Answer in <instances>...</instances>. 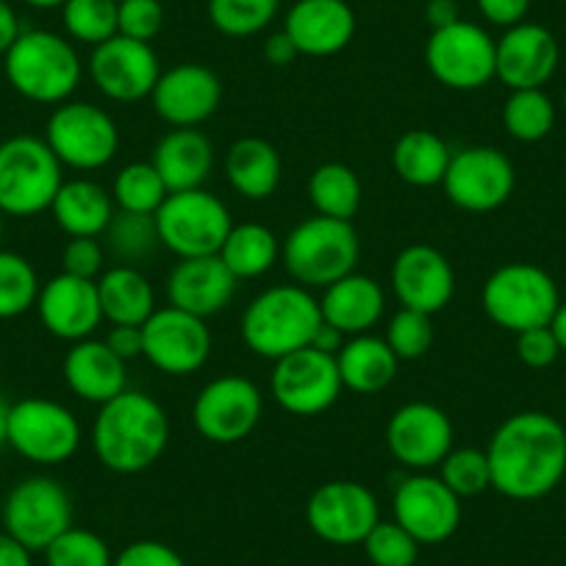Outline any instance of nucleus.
<instances>
[{"mask_svg": "<svg viewBox=\"0 0 566 566\" xmlns=\"http://www.w3.org/2000/svg\"><path fill=\"white\" fill-rule=\"evenodd\" d=\"M492 489L509 500H542L566 475V428L544 411L511 413L486 448Z\"/></svg>", "mask_w": 566, "mask_h": 566, "instance_id": "1", "label": "nucleus"}, {"mask_svg": "<svg viewBox=\"0 0 566 566\" xmlns=\"http://www.w3.org/2000/svg\"><path fill=\"white\" fill-rule=\"evenodd\" d=\"M170 444V417L145 391L125 389L103 402L92 424L95 459L117 475H139L165 455Z\"/></svg>", "mask_w": 566, "mask_h": 566, "instance_id": "2", "label": "nucleus"}, {"mask_svg": "<svg viewBox=\"0 0 566 566\" xmlns=\"http://www.w3.org/2000/svg\"><path fill=\"white\" fill-rule=\"evenodd\" d=\"M319 325L323 312L317 297L301 283H283L248 303L242 314V339L250 353L277 361L312 345Z\"/></svg>", "mask_w": 566, "mask_h": 566, "instance_id": "3", "label": "nucleus"}, {"mask_svg": "<svg viewBox=\"0 0 566 566\" xmlns=\"http://www.w3.org/2000/svg\"><path fill=\"white\" fill-rule=\"evenodd\" d=\"M3 73L20 97L62 106L78 90L84 64L73 42L45 29H29L3 56Z\"/></svg>", "mask_w": 566, "mask_h": 566, "instance_id": "4", "label": "nucleus"}, {"mask_svg": "<svg viewBox=\"0 0 566 566\" xmlns=\"http://www.w3.org/2000/svg\"><path fill=\"white\" fill-rule=\"evenodd\" d=\"M281 259L292 281L306 290H325L356 272L361 242L353 222L317 214L292 228L281 244Z\"/></svg>", "mask_w": 566, "mask_h": 566, "instance_id": "5", "label": "nucleus"}, {"mask_svg": "<svg viewBox=\"0 0 566 566\" xmlns=\"http://www.w3.org/2000/svg\"><path fill=\"white\" fill-rule=\"evenodd\" d=\"M62 161L40 136H9L0 142V211L3 217H36L51 211L62 189Z\"/></svg>", "mask_w": 566, "mask_h": 566, "instance_id": "6", "label": "nucleus"}, {"mask_svg": "<svg viewBox=\"0 0 566 566\" xmlns=\"http://www.w3.org/2000/svg\"><path fill=\"white\" fill-rule=\"evenodd\" d=\"M481 303L486 317L497 328L522 334V331L544 328L553 323L560 295L549 272H544L542 266L511 261L486 277Z\"/></svg>", "mask_w": 566, "mask_h": 566, "instance_id": "7", "label": "nucleus"}, {"mask_svg": "<svg viewBox=\"0 0 566 566\" xmlns=\"http://www.w3.org/2000/svg\"><path fill=\"white\" fill-rule=\"evenodd\" d=\"M7 444L36 467H59L81 448V422L67 406L48 397H23L9 411Z\"/></svg>", "mask_w": 566, "mask_h": 566, "instance_id": "8", "label": "nucleus"}, {"mask_svg": "<svg viewBox=\"0 0 566 566\" xmlns=\"http://www.w3.org/2000/svg\"><path fill=\"white\" fill-rule=\"evenodd\" d=\"M161 248L178 259L217 255L231 233L233 220L228 206L206 189L172 192L156 211Z\"/></svg>", "mask_w": 566, "mask_h": 566, "instance_id": "9", "label": "nucleus"}, {"mask_svg": "<svg viewBox=\"0 0 566 566\" xmlns=\"http://www.w3.org/2000/svg\"><path fill=\"white\" fill-rule=\"evenodd\" d=\"M62 167L101 170L119 150V128L106 108L84 101H67L48 117L45 136Z\"/></svg>", "mask_w": 566, "mask_h": 566, "instance_id": "10", "label": "nucleus"}, {"mask_svg": "<svg viewBox=\"0 0 566 566\" xmlns=\"http://www.w3.org/2000/svg\"><path fill=\"white\" fill-rule=\"evenodd\" d=\"M73 527V500L51 475H31L14 483L3 500V531L31 553H45Z\"/></svg>", "mask_w": 566, "mask_h": 566, "instance_id": "11", "label": "nucleus"}, {"mask_svg": "<svg viewBox=\"0 0 566 566\" xmlns=\"http://www.w3.org/2000/svg\"><path fill=\"white\" fill-rule=\"evenodd\" d=\"M424 64L433 78L455 92L483 90L497 78V40L470 20L437 29L424 45Z\"/></svg>", "mask_w": 566, "mask_h": 566, "instance_id": "12", "label": "nucleus"}, {"mask_svg": "<svg viewBox=\"0 0 566 566\" xmlns=\"http://www.w3.org/2000/svg\"><path fill=\"white\" fill-rule=\"evenodd\" d=\"M264 397L250 378L220 375L209 380L195 397L192 422L200 437L211 444H239L259 428Z\"/></svg>", "mask_w": 566, "mask_h": 566, "instance_id": "13", "label": "nucleus"}, {"mask_svg": "<svg viewBox=\"0 0 566 566\" xmlns=\"http://www.w3.org/2000/svg\"><path fill=\"white\" fill-rule=\"evenodd\" d=\"M272 364L275 367L270 375V395L283 411L295 417H317L328 411L345 389L336 356L314 347H303Z\"/></svg>", "mask_w": 566, "mask_h": 566, "instance_id": "14", "label": "nucleus"}, {"mask_svg": "<svg viewBox=\"0 0 566 566\" xmlns=\"http://www.w3.org/2000/svg\"><path fill=\"white\" fill-rule=\"evenodd\" d=\"M442 187L455 209L483 214L509 203L516 187V172L503 150L472 145L453 154Z\"/></svg>", "mask_w": 566, "mask_h": 566, "instance_id": "15", "label": "nucleus"}, {"mask_svg": "<svg viewBox=\"0 0 566 566\" xmlns=\"http://www.w3.org/2000/svg\"><path fill=\"white\" fill-rule=\"evenodd\" d=\"M306 522L314 536L336 547L364 544L380 522L378 497L358 481H328L308 497Z\"/></svg>", "mask_w": 566, "mask_h": 566, "instance_id": "16", "label": "nucleus"}, {"mask_svg": "<svg viewBox=\"0 0 566 566\" xmlns=\"http://www.w3.org/2000/svg\"><path fill=\"white\" fill-rule=\"evenodd\" d=\"M145 353L150 367L172 378H187L198 373L211 356V331L206 319L181 312L176 306L156 308L150 319L142 325Z\"/></svg>", "mask_w": 566, "mask_h": 566, "instance_id": "17", "label": "nucleus"}, {"mask_svg": "<svg viewBox=\"0 0 566 566\" xmlns=\"http://www.w3.org/2000/svg\"><path fill=\"white\" fill-rule=\"evenodd\" d=\"M161 64L150 42L117 34L92 48L90 78L103 97L114 103H136L154 95Z\"/></svg>", "mask_w": 566, "mask_h": 566, "instance_id": "18", "label": "nucleus"}, {"mask_svg": "<svg viewBox=\"0 0 566 566\" xmlns=\"http://www.w3.org/2000/svg\"><path fill=\"white\" fill-rule=\"evenodd\" d=\"M453 422L433 402L413 400L397 408L386 422V448L391 459L411 472H428L453 450Z\"/></svg>", "mask_w": 566, "mask_h": 566, "instance_id": "19", "label": "nucleus"}, {"mask_svg": "<svg viewBox=\"0 0 566 566\" xmlns=\"http://www.w3.org/2000/svg\"><path fill=\"white\" fill-rule=\"evenodd\" d=\"M395 522L419 544H442L459 531L461 497L428 472H413L395 489Z\"/></svg>", "mask_w": 566, "mask_h": 566, "instance_id": "20", "label": "nucleus"}, {"mask_svg": "<svg viewBox=\"0 0 566 566\" xmlns=\"http://www.w3.org/2000/svg\"><path fill=\"white\" fill-rule=\"evenodd\" d=\"M391 290L402 308L439 314L455 295V270L433 244H408L391 264Z\"/></svg>", "mask_w": 566, "mask_h": 566, "instance_id": "21", "label": "nucleus"}, {"mask_svg": "<svg viewBox=\"0 0 566 566\" xmlns=\"http://www.w3.org/2000/svg\"><path fill=\"white\" fill-rule=\"evenodd\" d=\"M36 312H40L48 334L56 336V339L70 342V345L90 339L103 323L97 281L59 272L51 281L42 283Z\"/></svg>", "mask_w": 566, "mask_h": 566, "instance_id": "22", "label": "nucleus"}, {"mask_svg": "<svg viewBox=\"0 0 566 566\" xmlns=\"http://www.w3.org/2000/svg\"><path fill=\"white\" fill-rule=\"evenodd\" d=\"M156 114L172 128H198L222 103V81L206 64H176L159 75L154 95Z\"/></svg>", "mask_w": 566, "mask_h": 566, "instance_id": "23", "label": "nucleus"}, {"mask_svg": "<svg viewBox=\"0 0 566 566\" xmlns=\"http://www.w3.org/2000/svg\"><path fill=\"white\" fill-rule=\"evenodd\" d=\"M239 277L226 266L220 255L178 259L167 275V301L181 312L209 319L222 314L233 303Z\"/></svg>", "mask_w": 566, "mask_h": 566, "instance_id": "24", "label": "nucleus"}, {"mask_svg": "<svg viewBox=\"0 0 566 566\" xmlns=\"http://www.w3.org/2000/svg\"><path fill=\"white\" fill-rule=\"evenodd\" d=\"M560 48L553 31L538 23H520L505 29L497 40V78L516 90H542L555 75Z\"/></svg>", "mask_w": 566, "mask_h": 566, "instance_id": "25", "label": "nucleus"}, {"mask_svg": "<svg viewBox=\"0 0 566 566\" xmlns=\"http://www.w3.org/2000/svg\"><path fill=\"white\" fill-rule=\"evenodd\" d=\"M283 31L292 36L301 56H336L356 36V12L347 0H295Z\"/></svg>", "mask_w": 566, "mask_h": 566, "instance_id": "26", "label": "nucleus"}, {"mask_svg": "<svg viewBox=\"0 0 566 566\" xmlns=\"http://www.w3.org/2000/svg\"><path fill=\"white\" fill-rule=\"evenodd\" d=\"M62 375L67 389L73 391L78 400L103 402L114 400L128 389V369L119 356H114L112 347L103 339H81L73 342L62 364Z\"/></svg>", "mask_w": 566, "mask_h": 566, "instance_id": "27", "label": "nucleus"}, {"mask_svg": "<svg viewBox=\"0 0 566 566\" xmlns=\"http://www.w3.org/2000/svg\"><path fill=\"white\" fill-rule=\"evenodd\" d=\"M386 295L375 277L361 275V272H350V275L339 277L336 283L325 286L323 297H319V312L323 319L342 334L350 336L369 334L384 317Z\"/></svg>", "mask_w": 566, "mask_h": 566, "instance_id": "28", "label": "nucleus"}, {"mask_svg": "<svg viewBox=\"0 0 566 566\" xmlns=\"http://www.w3.org/2000/svg\"><path fill=\"white\" fill-rule=\"evenodd\" d=\"M154 167L172 192L203 189L214 170V148L209 136L198 128H172L154 150Z\"/></svg>", "mask_w": 566, "mask_h": 566, "instance_id": "29", "label": "nucleus"}, {"mask_svg": "<svg viewBox=\"0 0 566 566\" xmlns=\"http://www.w3.org/2000/svg\"><path fill=\"white\" fill-rule=\"evenodd\" d=\"M226 178L244 200H266L277 192L283 178V161L275 145L261 136H244L228 148Z\"/></svg>", "mask_w": 566, "mask_h": 566, "instance_id": "30", "label": "nucleus"}, {"mask_svg": "<svg viewBox=\"0 0 566 566\" xmlns=\"http://www.w3.org/2000/svg\"><path fill=\"white\" fill-rule=\"evenodd\" d=\"M114 211H117V206H114L112 192H106L101 184L86 181V178L64 181L51 206L53 220L70 239L103 237Z\"/></svg>", "mask_w": 566, "mask_h": 566, "instance_id": "31", "label": "nucleus"}, {"mask_svg": "<svg viewBox=\"0 0 566 566\" xmlns=\"http://www.w3.org/2000/svg\"><path fill=\"white\" fill-rule=\"evenodd\" d=\"M103 319L112 325H145L156 312V292L139 266L117 264L97 277Z\"/></svg>", "mask_w": 566, "mask_h": 566, "instance_id": "32", "label": "nucleus"}, {"mask_svg": "<svg viewBox=\"0 0 566 566\" xmlns=\"http://www.w3.org/2000/svg\"><path fill=\"white\" fill-rule=\"evenodd\" d=\"M336 364H339L345 389L356 391V395H378L397 378L400 358L391 353L384 336L358 334L345 342Z\"/></svg>", "mask_w": 566, "mask_h": 566, "instance_id": "33", "label": "nucleus"}, {"mask_svg": "<svg viewBox=\"0 0 566 566\" xmlns=\"http://www.w3.org/2000/svg\"><path fill=\"white\" fill-rule=\"evenodd\" d=\"M450 159L453 154H450L448 142L428 128H413L402 134L391 150V167H395L397 178L419 189L439 187L444 181Z\"/></svg>", "mask_w": 566, "mask_h": 566, "instance_id": "34", "label": "nucleus"}, {"mask_svg": "<svg viewBox=\"0 0 566 566\" xmlns=\"http://www.w3.org/2000/svg\"><path fill=\"white\" fill-rule=\"evenodd\" d=\"M222 261L239 281L261 277L281 261V239L261 222H239L220 248Z\"/></svg>", "mask_w": 566, "mask_h": 566, "instance_id": "35", "label": "nucleus"}, {"mask_svg": "<svg viewBox=\"0 0 566 566\" xmlns=\"http://www.w3.org/2000/svg\"><path fill=\"white\" fill-rule=\"evenodd\" d=\"M361 195L364 189L356 170L342 161H325L308 178V200L323 217L353 222L361 209Z\"/></svg>", "mask_w": 566, "mask_h": 566, "instance_id": "36", "label": "nucleus"}, {"mask_svg": "<svg viewBox=\"0 0 566 566\" xmlns=\"http://www.w3.org/2000/svg\"><path fill=\"white\" fill-rule=\"evenodd\" d=\"M106 248L119 264H142L161 248L156 214H134V211H114L106 228Z\"/></svg>", "mask_w": 566, "mask_h": 566, "instance_id": "37", "label": "nucleus"}, {"mask_svg": "<svg viewBox=\"0 0 566 566\" xmlns=\"http://www.w3.org/2000/svg\"><path fill=\"white\" fill-rule=\"evenodd\" d=\"M112 198L119 211L156 214L161 209V203L170 198V189H167L165 178L159 176L154 161H134V165H125L114 176Z\"/></svg>", "mask_w": 566, "mask_h": 566, "instance_id": "38", "label": "nucleus"}, {"mask_svg": "<svg viewBox=\"0 0 566 566\" xmlns=\"http://www.w3.org/2000/svg\"><path fill=\"white\" fill-rule=\"evenodd\" d=\"M281 12V0H209V23L231 40H248L272 25Z\"/></svg>", "mask_w": 566, "mask_h": 566, "instance_id": "39", "label": "nucleus"}, {"mask_svg": "<svg viewBox=\"0 0 566 566\" xmlns=\"http://www.w3.org/2000/svg\"><path fill=\"white\" fill-rule=\"evenodd\" d=\"M40 275L25 255L0 250V319L23 317L36 308L40 297Z\"/></svg>", "mask_w": 566, "mask_h": 566, "instance_id": "40", "label": "nucleus"}, {"mask_svg": "<svg viewBox=\"0 0 566 566\" xmlns=\"http://www.w3.org/2000/svg\"><path fill=\"white\" fill-rule=\"evenodd\" d=\"M503 125L516 142H538L553 130L555 106L544 90L511 92L503 106Z\"/></svg>", "mask_w": 566, "mask_h": 566, "instance_id": "41", "label": "nucleus"}, {"mask_svg": "<svg viewBox=\"0 0 566 566\" xmlns=\"http://www.w3.org/2000/svg\"><path fill=\"white\" fill-rule=\"evenodd\" d=\"M62 23L70 40L97 48L117 36V0H67Z\"/></svg>", "mask_w": 566, "mask_h": 566, "instance_id": "42", "label": "nucleus"}, {"mask_svg": "<svg viewBox=\"0 0 566 566\" xmlns=\"http://www.w3.org/2000/svg\"><path fill=\"white\" fill-rule=\"evenodd\" d=\"M439 478L448 483L450 492L464 497H478L492 489V470H489L486 450L453 448L439 464Z\"/></svg>", "mask_w": 566, "mask_h": 566, "instance_id": "43", "label": "nucleus"}, {"mask_svg": "<svg viewBox=\"0 0 566 566\" xmlns=\"http://www.w3.org/2000/svg\"><path fill=\"white\" fill-rule=\"evenodd\" d=\"M386 345L391 347L400 361H417L428 356L437 342V328H433L431 314L413 312V308H400L386 325Z\"/></svg>", "mask_w": 566, "mask_h": 566, "instance_id": "44", "label": "nucleus"}, {"mask_svg": "<svg viewBox=\"0 0 566 566\" xmlns=\"http://www.w3.org/2000/svg\"><path fill=\"white\" fill-rule=\"evenodd\" d=\"M48 566H112V549L106 538L86 527H70L45 549Z\"/></svg>", "mask_w": 566, "mask_h": 566, "instance_id": "45", "label": "nucleus"}, {"mask_svg": "<svg viewBox=\"0 0 566 566\" xmlns=\"http://www.w3.org/2000/svg\"><path fill=\"white\" fill-rule=\"evenodd\" d=\"M422 544L397 522H378L364 538V553L373 566H413Z\"/></svg>", "mask_w": 566, "mask_h": 566, "instance_id": "46", "label": "nucleus"}, {"mask_svg": "<svg viewBox=\"0 0 566 566\" xmlns=\"http://www.w3.org/2000/svg\"><path fill=\"white\" fill-rule=\"evenodd\" d=\"M165 29V3L161 0H119L117 34L136 42H154Z\"/></svg>", "mask_w": 566, "mask_h": 566, "instance_id": "47", "label": "nucleus"}, {"mask_svg": "<svg viewBox=\"0 0 566 566\" xmlns=\"http://www.w3.org/2000/svg\"><path fill=\"white\" fill-rule=\"evenodd\" d=\"M103 259H106V248L95 237H75L62 250V272L97 281L103 275Z\"/></svg>", "mask_w": 566, "mask_h": 566, "instance_id": "48", "label": "nucleus"}, {"mask_svg": "<svg viewBox=\"0 0 566 566\" xmlns=\"http://www.w3.org/2000/svg\"><path fill=\"white\" fill-rule=\"evenodd\" d=\"M516 356L531 369H544L555 364V358L560 356V345L555 339L553 328L544 325V328H531L516 334Z\"/></svg>", "mask_w": 566, "mask_h": 566, "instance_id": "49", "label": "nucleus"}, {"mask_svg": "<svg viewBox=\"0 0 566 566\" xmlns=\"http://www.w3.org/2000/svg\"><path fill=\"white\" fill-rule=\"evenodd\" d=\"M112 566H187L178 549L170 544L154 542V538H139L123 547Z\"/></svg>", "mask_w": 566, "mask_h": 566, "instance_id": "50", "label": "nucleus"}, {"mask_svg": "<svg viewBox=\"0 0 566 566\" xmlns=\"http://www.w3.org/2000/svg\"><path fill=\"white\" fill-rule=\"evenodd\" d=\"M475 7L486 23L497 25V29H514V25L525 23L531 0H475Z\"/></svg>", "mask_w": 566, "mask_h": 566, "instance_id": "51", "label": "nucleus"}, {"mask_svg": "<svg viewBox=\"0 0 566 566\" xmlns=\"http://www.w3.org/2000/svg\"><path fill=\"white\" fill-rule=\"evenodd\" d=\"M108 347H112L114 356L123 358L125 364L142 358L145 353V334H142V325H112V331L106 334Z\"/></svg>", "mask_w": 566, "mask_h": 566, "instance_id": "52", "label": "nucleus"}, {"mask_svg": "<svg viewBox=\"0 0 566 566\" xmlns=\"http://www.w3.org/2000/svg\"><path fill=\"white\" fill-rule=\"evenodd\" d=\"M297 56H301V51H297V45L286 31H275V34L266 36L264 59L272 67H290Z\"/></svg>", "mask_w": 566, "mask_h": 566, "instance_id": "53", "label": "nucleus"}, {"mask_svg": "<svg viewBox=\"0 0 566 566\" xmlns=\"http://www.w3.org/2000/svg\"><path fill=\"white\" fill-rule=\"evenodd\" d=\"M424 20L431 25V31L437 29H448V25L459 23L461 18V7L459 0H428L424 3Z\"/></svg>", "mask_w": 566, "mask_h": 566, "instance_id": "54", "label": "nucleus"}, {"mask_svg": "<svg viewBox=\"0 0 566 566\" xmlns=\"http://www.w3.org/2000/svg\"><path fill=\"white\" fill-rule=\"evenodd\" d=\"M20 34H23V25H20L18 12L9 0H0V56H7Z\"/></svg>", "mask_w": 566, "mask_h": 566, "instance_id": "55", "label": "nucleus"}, {"mask_svg": "<svg viewBox=\"0 0 566 566\" xmlns=\"http://www.w3.org/2000/svg\"><path fill=\"white\" fill-rule=\"evenodd\" d=\"M0 566H31V549H25L7 531H0Z\"/></svg>", "mask_w": 566, "mask_h": 566, "instance_id": "56", "label": "nucleus"}, {"mask_svg": "<svg viewBox=\"0 0 566 566\" xmlns=\"http://www.w3.org/2000/svg\"><path fill=\"white\" fill-rule=\"evenodd\" d=\"M345 342H347V336L342 334L339 328H334V325H328L323 319V325L317 328V334H314L312 345L308 347H314V350H319V353H328V356H339V350L345 347Z\"/></svg>", "mask_w": 566, "mask_h": 566, "instance_id": "57", "label": "nucleus"}, {"mask_svg": "<svg viewBox=\"0 0 566 566\" xmlns=\"http://www.w3.org/2000/svg\"><path fill=\"white\" fill-rule=\"evenodd\" d=\"M549 328H553L555 339H558L560 345V353H566V303H560L558 312H555L553 323H549Z\"/></svg>", "mask_w": 566, "mask_h": 566, "instance_id": "58", "label": "nucleus"}, {"mask_svg": "<svg viewBox=\"0 0 566 566\" xmlns=\"http://www.w3.org/2000/svg\"><path fill=\"white\" fill-rule=\"evenodd\" d=\"M9 411H12V402L7 397L0 395V448L7 444V433H9Z\"/></svg>", "mask_w": 566, "mask_h": 566, "instance_id": "59", "label": "nucleus"}, {"mask_svg": "<svg viewBox=\"0 0 566 566\" xmlns=\"http://www.w3.org/2000/svg\"><path fill=\"white\" fill-rule=\"evenodd\" d=\"M23 3H29L34 9H62L67 0H23Z\"/></svg>", "mask_w": 566, "mask_h": 566, "instance_id": "60", "label": "nucleus"}, {"mask_svg": "<svg viewBox=\"0 0 566 566\" xmlns=\"http://www.w3.org/2000/svg\"><path fill=\"white\" fill-rule=\"evenodd\" d=\"M0 237H3V211H0Z\"/></svg>", "mask_w": 566, "mask_h": 566, "instance_id": "61", "label": "nucleus"}, {"mask_svg": "<svg viewBox=\"0 0 566 566\" xmlns=\"http://www.w3.org/2000/svg\"><path fill=\"white\" fill-rule=\"evenodd\" d=\"M564 108H566V90H564Z\"/></svg>", "mask_w": 566, "mask_h": 566, "instance_id": "62", "label": "nucleus"}, {"mask_svg": "<svg viewBox=\"0 0 566 566\" xmlns=\"http://www.w3.org/2000/svg\"><path fill=\"white\" fill-rule=\"evenodd\" d=\"M117 3H119V0H117Z\"/></svg>", "mask_w": 566, "mask_h": 566, "instance_id": "63", "label": "nucleus"}]
</instances>
